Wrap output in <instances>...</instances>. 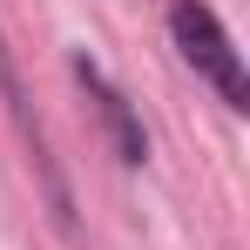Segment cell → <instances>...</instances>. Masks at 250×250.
I'll return each instance as SVG.
<instances>
[{"mask_svg": "<svg viewBox=\"0 0 250 250\" xmlns=\"http://www.w3.org/2000/svg\"><path fill=\"white\" fill-rule=\"evenodd\" d=\"M169 34H176V47H183V61H189L203 82H216V95H223L230 108H250V75H244V54L230 47L223 21L209 14L203 0H176V7H169Z\"/></svg>", "mask_w": 250, "mask_h": 250, "instance_id": "cell-1", "label": "cell"}, {"mask_svg": "<svg viewBox=\"0 0 250 250\" xmlns=\"http://www.w3.org/2000/svg\"><path fill=\"white\" fill-rule=\"evenodd\" d=\"M75 82H82V88H88V102L102 108V122H108V135H115L122 163H128V169H142V163H149V135H142V122H135L128 95H122V88H108V75H102L88 54H75Z\"/></svg>", "mask_w": 250, "mask_h": 250, "instance_id": "cell-2", "label": "cell"}, {"mask_svg": "<svg viewBox=\"0 0 250 250\" xmlns=\"http://www.w3.org/2000/svg\"><path fill=\"white\" fill-rule=\"evenodd\" d=\"M0 102H7V115L21 122L27 149H34V169H41V183H47V203L61 209V216H75V203H68V183H61V169H54V156H47V135H41V122H34V108H27V88H21V68H14L7 41H0Z\"/></svg>", "mask_w": 250, "mask_h": 250, "instance_id": "cell-3", "label": "cell"}]
</instances>
